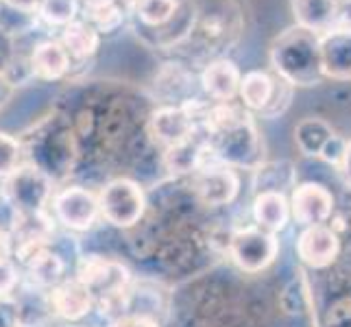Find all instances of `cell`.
Segmentation results:
<instances>
[{
    "label": "cell",
    "mask_w": 351,
    "mask_h": 327,
    "mask_svg": "<svg viewBox=\"0 0 351 327\" xmlns=\"http://www.w3.org/2000/svg\"><path fill=\"white\" fill-rule=\"evenodd\" d=\"M190 35L173 57L199 70L216 57H229L245 33L247 22L238 0H190Z\"/></svg>",
    "instance_id": "obj_1"
},
{
    "label": "cell",
    "mask_w": 351,
    "mask_h": 327,
    "mask_svg": "<svg viewBox=\"0 0 351 327\" xmlns=\"http://www.w3.org/2000/svg\"><path fill=\"white\" fill-rule=\"evenodd\" d=\"M212 155L236 171H256L264 160V140L258 131L256 116L238 101L210 103L205 118Z\"/></svg>",
    "instance_id": "obj_2"
},
{
    "label": "cell",
    "mask_w": 351,
    "mask_h": 327,
    "mask_svg": "<svg viewBox=\"0 0 351 327\" xmlns=\"http://www.w3.org/2000/svg\"><path fill=\"white\" fill-rule=\"evenodd\" d=\"M24 160L42 171L53 184H66L79 171V144L68 116L57 105L18 136Z\"/></svg>",
    "instance_id": "obj_3"
},
{
    "label": "cell",
    "mask_w": 351,
    "mask_h": 327,
    "mask_svg": "<svg viewBox=\"0 0 351 327\" xmlns=\"http://www.w3.org/2000/svg\"><path fill=\"white\" fill-rule=\"evenodd\" d=\"M138 40L157 53L173 57L190 35V0H142L129 16Z\"/></svg>",
    "instance_id": "obj_4"
},
{
    "label": "cell",
    "mask_w": 351,
    "mask_h": 327,
    "mask_svg": "<svg viewBox=\"0 0 351 327\" xmlns=\"http://www.w3.org/2000/svg\"><path fill=\"white\" fill-rule=\"evenodd\" d=\"M271 72L297 88H314L323 83V64H321V35L304 27L284 29L275 35L269 48Z\"/></svg>",
    "instance_id": "obj_5"
},
{
    "label": "cell",
    "mask_w": 351,
    "mask_h": 327,
    "mask_svg": "<svg viewBox=\"0 0 351 327\" xmlns=\"http://www.w3.org/2000/svg\"><path fill=\"white\" fill-rule=\"evenodd\" d=\"M72 275L90 290L94 310H99L110 321L123 314L133 284V275L123 260L103 256V253H88V256L81 253Z\"/></svg>",
    "instance_id": "obj_6"
},
{
    "label": "cell",
    "mask_w": 351,
    "mask_h": 327,
    "mask_svg": "<svg viewBox=\"0 0 351 327\" xmlns=\"http://www.w3.org/2000/svg\"><path fill=\"white\" fill-rule=\"evenodd\" d=\"M99 195L101 221L118 232H129L136 227L149 208V195L138 179L129 175H116L103 181L96 190Z\"/></svg>",
    "instance_id": "obj_7"
},
{
    "label": "cell",
    "mask_w": 351,
    "mask_h": 327,
    "mask_svg": "<svg viewBox=\"0 0 351 327\" xmlns=\"http://www.w3.org/2000/svg\"><path fill=\"white\" fill-rule=\"evenodd\" d=\"M48 212L68 234H86L101 223L99 195L86 184H64L62 188H55Z\"/></svg>",
    "instance_id": "obj_8"
},
{
    "label": "cell",
    "mask_w": 351,
    "mask_h": 327,
    "mask_svg": "<svg viewBox=\"0 0 351 327\" xmlns=\"http://www.w3.org/2000/svg\"><path fill=\"white\" fill-rule=\"evenodd\" d=\"M280 240L256 225L234 227L227 242V256L240 273L260 275L277 260Z\"/></svg>",
    "instance_id": "obj_9"
},
{
    "label": "cell",
    "mask_w": 351,
    "mask_h": 327,
    "mask_svg": "<svg viewBox=\"0 0 351 327\" xmlns=\"http://www.w3.org/2000/svg\"><path fill=\"white\" fill-rule=\"evenodd\" d=\"M186 184L192 192V197L205 210H221L229 208L240 195V175L236 168L219 162L212 157L201 168L192 173Z\"/></svg>",
    "instance_id": "obj_10"
},
{
    "label": "cell",
    "mask_w": 351,
    "mask_h": 327,
    "mask_svg": "<svg viewBox=\"0 0 351 327\" xmlns=\"http://www.w3.org/2000/svg\"><path fill=\"white\" fill-rule=\"evenodd\" d=\"M53 192V181L29 162H24L3 181V199L16 214L48 212Z\"/></svg>",
    "instance_id": "obj_11"
},
{
    "label": "cell",
    "mask_w": 351,
    "mask_h": 327,
    "mask_svg": "<svg viewBox=\"0 0 351 327\" xmlns=\"http://www.w3.org/2000/svg\"><path fill=\"white\" fill-rule=\"evenodd\" d=\"M197 68L190 66L184 59L168 57L166 62L155 70L151 88L147 94L155 105H181L190 99H195L197 83Z\"/></svg>",
    "instance_id": "obj_12"
},
{
    "label": "cell",
    "mask_w": 351,
    "mask_h": 327,
    "mask_svg": "<svg viewBox=\"0 0 351 327\" xmlns=\"http://www.w3.org/2000/svg\"><path fill=\"white\" fill-rule=\"evenodd\" d=\"M29 68L33 81L40 83H66L75 75V64L55 35H46L29 46Z\"/></svg>",
    "instance_id": "obj_13"
},
{
    "label": "cell",
    "mask_w": 351,
    "mask_h": 327,
    "mask_svg": "<svg viewBox=\"0 0 351 327\" xmlns=\"http://www.w3.org/2000/svg\"><path fill=\"white\" fill-rule=\"evenodd\" d=\"M290 221H295L301 229L312 225H325L334 216V195L317 181H306L293 188L288 197Z\"/></svg>",
    "instance_id": "obj_14"
},
{
    "label": "cell",
    "mask_w": 351,
    "mask_h": 327,
    "mask_svg": "<svg viewBox=\"0 0 351 327\" xmlns=\"http://www.w3.org/2000/svg\"><path fill=\"white\" fill-rule=\"evenodd\" d=\"M341 249H343V240L328 223L301 229L297 245H295L297 258L304 262L308 269H314V271L330 269V266L341 258Z\"/></svg>",
    "instance_id": "obj_15"
},
{
    "label": "cell",
    "mask_w": 351,
    "mask_h": 327,
    "mask_svg": "<svg viewBox=\"0 0 351 327\" xmlns=\"http://www.w3.org/2000/svg\"><path fill=\"white\" fill-rule=\"evenodd\" d=\"M242 72L232 57H216L203 64L197 72L199 92L210 103L238 101Z\"/></svg>",
    "instance_id": "obj_16"
},
{
    "label": "cell",
    "mask_w": 351,
    "mask_h": 327,
    "mask_svg": "<svg viewBox=\"0 0 351 327\" xmlns=\"http://www.w3.org/2000/svg\"><path fill=\"white\" fill-rule=\"evenodd\" d=\"M48 304H51L53 317L64 323H81L94 310L90 290L75 275L66 277L62 284L48 290Z\"/></svg>",
    "instance_id": "obj_17"
},
{
    "label": "cell",
    "mask_w": 351,
    "mask_h": 327,
    "mask_svg": "<svg viewBox=\"0 0 351 327\" xmlns=\"http://www.w3.org/2000/svg\"><path fill=\"white\" fill-rule=\"evenodd\" d=\"M55 38L66 48L72 64H75V70L88 66L92 59L99 55L101 44H103V38L99 35V31L90 27V24L81 18L68 24V27H64L62 31H57Z\"/></svg>",
    "instance_id": "obj_18"
},
{
    "label": "cell",
    "mask_w": 351,
    "mask_h": 327,
    "mask_svg": "<svg viewBox=\"0 0 351 327\" xmlns=\"http://www.w3.org/2000/svg\"><path fill=\"white\" fill-rule=\"evenodd\" d=\"M321 64L325 79L351 81V31L321 35Z\"/></svg>",
    "instance_id": "obj_19"
},
{
    "label": "cell",
    "mask_w": 351,
    "mask_h": 327,
    "mask_svg": "<svg viewBox=\"0 0 351 327\" xmlns=\"http://www.w3.org/2000/svg\"><path fill=\"white\" fill-rule=\"evenodd\" d=\"M253 225L269 234H280L290 223V203L288 195L282 192H258L251 203Z\"/></svg>",
    "instance_id": "obj_20"
},
{
    "label": "cell",
    "mask_w": 351,
    "mask_h": 327,
    "mask_svg": "<svg viewBox=\"0 0 351 327\" xmlns=\"http://www.w3.org/2000/svg\"><path fill=\"white\" fill-rule=\"evenodd\" d=\"M81 20L99 31L101 38L123 31L129 24V14L118 0H81Z\"/></svg>",
    "instance_id": "obj_21"
},
{
    "label": "cell",
    "mask_w": 351,
    "mask_h": 327,
    "mask_svg": "<svg viewBox=\"0 0 351 327\" xmlns=\"http://www.w3.org/2000/svg\"><path fill=\"white\" fill-rule=\"evenodd\" d=\"M297 27H304L317 35H325L334 29L338 5L334 0H290Z\"/></svg>",
    "instance_id": "obj_22"
},
{
    "label": "cell",
    "mask_w": 351,
    "mask_h": 327,
    "mask_svg": "<svg viewBox=\"0 0 351 327\" xmlns=\"http://www.w3.org/2000/svg\"><path fill=\"white\" fill-rule=\"evenodd\" d=\"M275 88V75L271 70H249L240 79L238 103L249 114L260 116L262 109L269 105Z\"/></svg>",
    "instance_id": "obj_23"
},
{
    "label": "cell",
    "mask_w": 351,
    "mask_h": 327,
    "mask_svg": "<svg viewBox=\"0 0 351 327\" xmlns=\"http://www.w3.org/2000/svg\"><path fill=\"white\" fill-rule=\"evenodd\" d=\"M253 173V192H282L288 195L297 186V168L293 162H262Z\"/></svg>",
    "instance_id": "obj_24"
},
{
    "label": "cell",
    "mask_w": 351,
    "mask_h": 327,
    "mask_svg": "<svg viewBox=\"0 0 351 327\" xmlns=\"http://www.w3.org/2000/svg\"><path fill=\"white\" fill-rule=\"evenodd\" d=\"M334 133L336 131L332 129V125L328 123V120L310 116V118L301 120V123H297L295 144L306 157H319L321 149L325 147V142H328Z\"/></svg>",
    "instance_id": "obj_25"
},
{
    "label": "cell",
    "mask_w": 351,
    "mask_h": 327,
    "mask_svg": "<svg viewBox=\"0 0 351 327\" xmlns=\"http://www.w3.org/2000/svg\"><path fill=\"white\" fill-rule=\"evenodd\" d=\"M38 18L42 27L62 31L81 18V0H40Z\"/></svg>",
    "instance_id": "obj_26"
},
{
    "label": "cell",
    "mask_w": 351,
    "mask_h": 327,
    "mask_svg": "<svg viewBox=\"0 0 351 327\" xmlns=\"http://www.w3.org/2000/svg\"><path fill=\"white\" fill-rule=\"evenodd\" d=\"M42 27L38 14H29L18 7H11L0 0V31L14 40H27Z\"/></svg>",
    "instance_id": "obj_27"
},
{
    "label": "cell",
    "mask_w": 351,
    "mask_h": 327,
    "mask_svg": "<svg viewBox=\"0 0 351 327\" xmlns=\"http://www.w3.org/2000/svg\"><path fill=\"white\" fill-rule=\"evenodd\" d=\"M27 162L24 160V149L18 136H11L7 131H0V186L3 181L16 173L18 168Z\"/></svg>",
    "instance_id": "obj_28"
},
{
    "label": "cell",
    "mask_w": 351,
    "mask_h": 327,
    "mask_svg": "<svg viewBox=\"0 0 351 327\" xmlns=\"http://www.w3.org/2000/svg\"><path fill=\"white\" fill-rule=\"evenodd\" d=\"M275 75V72H273ZM293 96H295V88L290 86L288 81H284L282 77L275 75V88H273V96L269 105L262 109V114L258 118L264 120H273V118H280L288 112V107L293 105Z\"/></svg>",
    "instance_id": "obj_29"
},
{
    "label": "cell",
    "mask_w": 351,
    "mask_h": 327,
    "mask_svg": "<svg viewBox=\"0 0 351 327\" xmlns=\"http://www.w3.org/2000/svg\"><path fill=\"white\" fill-rule=\"evenodd\" d=\"M20 284V271L14 260L0 258V299L11 297Z\"/></svg>",
    "instance_id": "obj_30"
},
{
    "label": "cell",
    "mask_w": 351,
    "mask_h": 327,
    "mask_svg": "<svg viewBox=\"0 0 351 327\" xmlns=\"http://www.w3.org/2000/svg\"><path fill=\"white\" fill-rule=\"evenodd\" d=\"M345 144H347V140L338 136V133H334V136L325 142V147L321 149L319 157L325 164L338 168V164H341V160H343V153H345Z\"/></svg>",
    "instance_id": "obj_31"
},
{
    "label": "cell",
    "mask_w": 351,
    "mask_h": 327,
    "mask_svg": "<svg viewBox=\"0 0 351 327\" xmlns=\"http://www.w3.org/2000/svg\"><path fill=\"white\" fill-rule=\"evenodd\" d=\"M110 327H166V325L149 317H140V314H120V317L110 321Z\"/></svg>",
    "instance_id": "obj_32"
},
{
    "label": "cell",
    "mask_w": 351,
    "mask_h": 327,
    "mask_svg": "<svg viewBox=\"0 0 351 327\" xmlns=\"http://www.w3.org/2000/svg\"><path fill=\"white\" fill-rule=\"evenodd\" d=\"M20 44H22V40H14L11 35L0 31V72H3L11 64V59L18 55Z\"/></svg>",
    "instance_id": "obj_33"
},
{
    "label": "cell",
    "mask_w": 351,
    "mask_h": 327,
    "mask_svg": "<svg viewBox=\"0 0 351 327\" xmlns=\"http://www.w3.org/2000/svg\"><path fill=\"white\" fill-rule=\"evenodd\" d=\"M0 327H20L18 308L11 297L0 299Z\"/></svg>",
    "instance_id": "obj_34"
},
{
    "label": "cell",
    "mask_w": 351,
    "mask_h": 327,
    "mask_svg": "<svg viewBox=\"0 0 351 327\" xmlns=\"http://www.w3.org/2000/svg\"><path fill=\"white\" fill-rule=\"evenodd\" d=\"M338 173H341L343 181L351 188V140H347L345 144V153H343L341 164H338Z\"/></svg>",
    "instance_id": "obj_35"
},
{
    "label": "cell",
    "mask_w": 351,
    "mask_h": 327,
    "mask_svg": "<svg viewBox=\"0 0 351 327\" xmlns=\"http://www.w3.org/2000/svg\"><path fill=\"white\" fill-rule=\"evenodd\" d=\"M16 88H11V83L0 75V109H3L9 101H11V96H14Z\"/></svg>",
    "instance_id": "obj_36"
},
{
    "label": "cell",
    "mask_w": 351,
    "mask_h": 327,
    "mask_svg": "<svg viewBox=\"0 0 351 327\" xmlns=\"http://www.w3.org/2000/svg\"><path fill=\"white\" fill-rule=\"evenodd\" d=\"M140 3H142V0H118V5L123 7V9L127 11V14H129V16L133 14V9H136V7H138Z\"/></svg>",
    "instance_id": "obj_37"
},
{
    "label": "cell",
    "mask_w": 351,
    "mask_h": 327,
    "mask_svg": "<svg viewBox=\"0 0 351 327\" xmlns=\"http://www.w3.org/2000/svg\"><path fill=\"white\" fill-rule=\"evenodd\" d=\"M55 327H86V325H81V323H62V325H55Z\"/></svg>",
    "instance_id": "obj_38"
},
{
    "label": "cell",
    "mask_w": 351,
    "mask_h": 327,
    "mask_svg": "<svg viewBox=\"0 0 351 327\" xmlns=\"http://www.w3.org/2000/svg\"><path fill=\"white\" fill-rule=\"evenodd\" d=\"M334 3L338 5V9H341V7H345V5H349V3H351V0H334Z\"/></svg>",
    "instance_id": "obj_39"
},
{
    "label": "cell",
    "mask_w": 351,
    "mask_h": 327,
    "mask_svg": "<svg viewBox=\"0 0 351 327\" xmlns=\"http://www.w3.org/2000/svg\"><path fill=\"white\" fill-rule=\"evenodd\" d=\"M20 327H55V323H46V325H20Z\"/></svg>",
    "instance_id": "obj_40"
},
{
    "label": "cell",
    "mask_w": 351,
    "mask_h": 327,
    "mask_svg": "<svg viewBox=\"0 0 351 327\" xmlns=\"http://www.w3.org/2000/svg\"><path fill=\"white\" fill-rule=\"evenodd\" d=\"M0 223H3V221H0ZM0 229H3V225H0Z\"/></svg>",
    "instance_id": "obj_41"
}]
</instances>
